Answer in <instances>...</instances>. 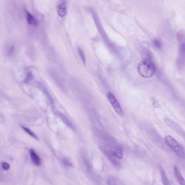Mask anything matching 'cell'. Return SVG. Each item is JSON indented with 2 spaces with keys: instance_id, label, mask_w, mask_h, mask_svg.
Here are the masks:
<instances>
[{
  "instance_id": "ba28073f",
  "label": "cell",
  "mask_w": 185,
  "mask_h": 185,
  "mask_svg": "<svg viewBox=\"0 0 185 185\" xmlns=\"http://www.w3.org/2000/svg\"><path fill=\"white\" fill-rule=\"evenodd\" d=\"M174 172L175 176L178 180L179 185H185V179L183 177L182 174L177 166H174Z\"/></svg>"
},
{
  "instance_id": "8fae6325",
  "label": "cell",
  "mask_w": 185,
  "mask_h": 185,
  "mask_svg": "<svg viewBox=\"0 0 185 185\" xmlns=\"http://www.w3.org/2000/svg\"><path fill=\"white\" fill-rule=\"evenodd\" d=\"M26 14L27 21L28 22V23L31 26H37L38 21L36 20V18L34 17L33 15H32L30 12L27 11L26 12Z\"/></svg>"
},
{
  "instance_id": "7c38bea8",
  "label": "cell",
  "mask_w": 185,
  "mask_h": 185,
  "mask_svg": "<svg viewBox=\"0 0 185 185\" xmlns=\"http://www.w3.org/2000/svg\"><path fill=\"white\" fill-rule=\"evenodd\" d=\"M159 171H160V173H161V176H162V182H163L164 185H171V183H169V181L168 178H167V176H166V173H165V172L164 168L160 167H159Z\"/></svg>"
},
{
  "instance_id": "277c9868",
  "label": "cell",
  "mask_w": 185,
  "mask_h": 185,
  "mask_svg": "<svg viewBox=\"0 0 185 185\" xmlns=\"http://www.w3.org/2000/svg\"><path fill=\"white\" fill-rule=\"evenodd\" d=\"M107 97H108L109 101L111 102L112 106L116 111V113L121 116H123V109H122L120 105L119 102V101H118V100L116 99V96H114L111 92H109L107 94Z\"/></svg>"
},
{
  "instance_id": "8992f818",
  "label": "cell",
  "mask_w": 185,
  "mask_h": 185,
  "mask_svg": "<svg viewBox=\"0 0 185 185\" xmlns=\"http://www.w3.org/2000/svg\"><path fill=\"white\" fill-rule=\"evenodd\" d=\"M57 12L59 16L61 17H65L67 14V4L65 1H62L58 6L57 9Z\"/></svg>"
},
{
  "instance_id": "ac0fdd59",
  "label": "cell",
  "mask_w": 185,
  "mask_h": 185,
  "mask_svg": "<svg viewBox=\"0 0 185 185\" xmlns=\"http://www.w3.org/2000/svg\"><path fill=\"white\" fill-rule=\"evenodd\" d=\"M2 166V168L6 171H7L10 168L9 164L7 162H3Z\"/></svg>"
},
{
  "instance_id": "9c48e42d",
  "label": "cell",
  "mask_w": 185,
  "mask_h": 185,
  "mask_svg": "<svg viewBox=\"0 0 185 185\" xmlns=\"http://www.w3.org/2000/svg\"><path fill=\"white\" fill-rule=\"evenodd\" d=\"M82 160H83L82 165L84 166V168L85 171L87 173L89 174V176L93 175L92 168H91V165L90 164V162H89V160L85 156L83 157Z\"/></svg>"
},
{
  "instance_id": "e0dca14e",
  "label": "cell",
  "mask_w": 185,
  "mask_h": 185,
  "mask_svg": "<svg viewBox=\"0 0 185 185\" xmlns=\"http://www.w3.org/2000/svg\"><path fill=\"white\" fill-rule=\"evenodd\" d=\"M78 51H79L80 56V57L81 58V59H82V61H83V62H84V63H85V58H84V52H83V51H82L81 48H79Z\"/></svg>"
},
{
  "instance_id": "52a82bcc",
  "label": "cell",
  "mask_w": 185,
  "mask_h": 185,
  "mask_svg": "<svg viewBox=\"0 0 185 185\" xmlns=\"http://www.w3.org/2000/svg\"><path fill=\"white\" fill-rule=\"evenodd\" d=\"M107 185H125L120 179L114 176H109L106 179Z\"/></svg>"
},
{
  "instance_id": "9a60e30c",
  "label": "cell",
  "mask_w": 185,
  "mask_h": 185,
  "mask_svg": "<svg viewBox=\"0 0 185 185\" xmlns=\"http://www.w3.org/2000/svg\"><path fill=\"white\" fill-rule=\"evenodd\" d=\"M63 165L66 166V167H72V164L70 162L68 159H63L62 160Z\"/></svg>"
},
{
  "instance_id": "5b68a950",
  "label": "cell",
  "mask_w": 185,
  "mask_h": 185,
  "mask_svg": "<svg viewBox=\"0 0 185 185\" xmlns=\"http://www.w3.org/2000/svg\"><path fill=\"white\" fill-rule=\"evenodd\" d=\"M29 154L30 156L31 161L35 166L40 167L42 165V160L40 156L36 153V151L34 149H31L29 150Z\"/></svg>"
},
{
  "instance_id": "4fadbf2b",
  "label": "cell",
  "mask_w": 185,
  "mask_h": 185,
  "mask_svg": "<svg viewBox=\"0 0 185 185\" xmlns=\"http://www.w3.org/2000/svg\"><path fill=\"white\" fill-rule=\"evenodd\" d=\"M22 128L23 129V130H24V131L26 132L28 134L30 135V137H33L34 139H36V140H39V139H38V137H37L36 136V135L31 130L29 129L28 128L26 127H24V126H22Z\"/></svg>"
},
{
  "instance_id": "5bb4252c",
  "label": "cell",
  "mask_w": 185,
  "mask_h": 185,
  "mask_svg": "<svg viewBox=\"0 0 185 185\" xmlns=\"http://www.w3.org/2000/svg\"><path fill=\"white\" fill-rule=\"evenodd\" d=\"M153 44L155 48L158 49H161L162 48V43L159 39H155L153 41Z\"/></svg>"
},
{
  "instance_id": "7a4b0ae2",
  "label": "cell",
  "mask_w": 185,
  "mask_h": 185,
  "mask_svg": "<svg viewBox=\"0 0 185 185\" xmlns=\"http://www.w3.org/2000/svg\"><path fill=\"white\" fill-rule=\"evenodd\" d=\"M166 144L173 151L175 154L181 159H185V149L182 144L171 135H167L165 137Z\"/></svg>"
},
{
  "instance_id": "6da1fadb",
  "label": "cell",
  "mask_w": 185,
  "mask_h": 185,
  "mask_svg": "<svg viewBox=\"0 0 185 185\" xmlns=\"http://www.w3.org/2000/svg\"><path fill=\"white\" fill-rule=\"evenodd\" d=\"M137 72L142 77L149 78L155 73L156 67L150 59H145L137 66Z\"/></svg>"
},
{
  "instance_id": "30bf717a",
  "label": "cell",
  "mask_w": 185,
  "mask_h": 185,
  "mask_svg": "<svg viewBox=\"0 0 185 185\" xmlns=\"http://www.w3.org/2000/svg\"><path fill=\"white\" fill-rule=\"evenodd\" d=\"M112 154L116 159L121 160L123 156V149L121 147L117 146L113 151Z\"/></svg>"
},
{
  "instance_id": "3957f363",
  "label": "cell",
  "mask_w": 185,
  "mask_h": 185,
  "mask_svg": "<svg viewBox=\"0 0 185 185\" xmlns=\"http://www.w3.org/2000/svg\"><path fill=\"white\" fill-rule=\"evenodd\" d=\"M176 66L179 69H181L185 67V42L181 43L179 46Z\"/></svg>"
},
{
  "instance_id": "2e32d148",
  "label": "cell",
  "mask_w": 185,
  "mask_h": 185,
  "mask_svg": "<svg viewBox=\"0 0 185 185\" xmlns=\"http://www.w3.org/2000/svg\"><path fill=\"white\" fill-rule=\"evenodd\" d=\"M15 48L14 46H11L8 49L7 52V55L9 56L12 55L13 53H14V51Z\"/></svg>"
}]
</instances>
